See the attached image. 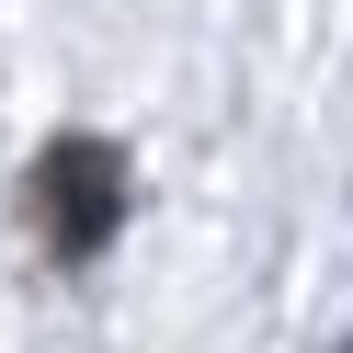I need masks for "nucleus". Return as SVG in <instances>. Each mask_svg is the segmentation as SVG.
<instances>
[{
	"instance_id": "nucleus-1",
	"label": "nucleus",
	"mask_w": 353,
	"mask_h": 353,
	"mask_svg": "<svg viewBox=\"0 0 353 353\" xmlns=\"http://www.w3.org/2000/svg\"><path fill=\"white\" fill-rule=\"evenodd\" d=\"M34 228H46L57 262L114 251V228H125V148L114 137H46V160H34Z\"/></svg>"
}]
</instances>
